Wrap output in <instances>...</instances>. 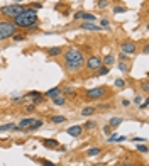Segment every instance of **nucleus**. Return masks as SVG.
<instances>
[{"instance_id":"a19ab883","label":"nucleus","mask_w":149,"mask_h":166,"mask_svg":"<svg viewBox=\"0 0 149 166\" xmlns=\"http://www.w3.org/2000/svg\"><path fill=\"white\" fill-rule=\"evenodd\" d=\"M141 102H142V97H141V95H135L134 100H132V104H134V105H139Z\"/></svg>"},{"instance_id":"3c124183","label":"nucleus","mask_w":149,"mask_h":166,"mask_svg":"<svg viewBox=\"0 0 149 166\" xmlns=\"http://www.w3.org/2000/svg\"><path fill=\"white\" fill-rule=\"evenodd\" d=\"M14 2H15V4H20V2H24V0H14Z\"/></svg>"},{"instance_id":"f8f14e48","label":"nucleus","mask_w":149,"mask_h":166,"mask_svg":"<svg viewBox=\"0 0 149 166\" xmlns=\"http://www.w3.org/2000/svg\"><path fill=\"white\" fill-rule=\"evenodd\" d=\"M95 112H97V107H95V105H88V107H83V109H81V117H92V115H93Z\"/></svg>"},{"instance_id":"cd10ccee","label":"nucleus","mask_w":149,"mask_h":166,"mask_svg":"<svg viewBox=\"0 0 149 166\" xmlns=\"http://www.w3.org/2000/svg\"><path fill=\"white\" fill-rule=\"evenodd\" d=\"M125 80H124V78H117V80H115L114 82V85H115V88H124V87H125Z\"/></svg>"},{"instance_id":"6e6552de","label":"nucleus","mask_w":149,"mask_h":166,"mask_svg":"<svg viewBox=\"0 0 149 166\" xmlns=\"http://www.w3.org/2000/svg\"><path fill=\"white\" fill-rule=\"evenodd\" d=\"M73 19L74 21H83V22H95L97 21V15L90 14V12H85V10H78V12H74Z\"/></svg>"},{"instance_id":"37998d69","label":"nucleus","mask_w":149,"mask_h":166,"mask_svg":"<svg viewBox=\"0 0 149 166\" xmlns=\"http://www.w3.org/2000/svg\"><path fill=\"white\" fill-rule=\"evenodd\" d=\"M12 102L14 104H22L24 102V97H12Z\"/></svg>"},{"instance_id":"4c0bfd02","label":"nucleus","mask_w":149,"mask_h":166,"mask_svg":"<svg viewBox=\"0 0 149 166\" xmlns=\"http://www.w3.org/2000/svg\"><path fill=\"white\" fill-rule=\"evenodd\" d=\"M117 58H119V61H120V63H127V61H129V56L124 54V53H120V54L117 56Z\"/></svg>"},{"instance_id":"7ed1b4c3","label":"nucleus","mask_w":149,"mask_h":166,"mask_svg":"<svg viewBox=\"0 0 149 166\" xmlns=\"http://www.w3.org/2000/svg\"><path fill=\"white\" fill-rule=\"evenodd\" d=\"M24 9L26 5H22V4H12V5H4V7H0V14L7 17V19H15L17 15H20L24 12Z\"/></svg>"},{"instance_id":"58836bf2","label":"nucleus","mask_w":149,"mask_h":166,"mask_svg":"<svg viewBox=\"0 0 149 166\" xmlns=\"http://www.w3.org/2000/svg\"><path fill=\"white\" fill-rule=\"evenodd\" d=\"M137 151L142 152V154H146V152H148V146H146V144H139V146H137Z\"/></svg>"},{"instance_id":"79ce46f5","label":"nucleus","mask_w":149,"mask_h":166,"mask_svg":"<svg viewBox=\"0 0 149 166\" xmlns=\"http://www.w3.org/2000/svg\"><path fill=\"white\" fill-rule=\"evenodd\" d=\"M34 109H36V105H34V104H29V105H26V112H27V114H31V112H34Z\"/></svg>"},{"instance_id":"f257e3e1","label":"nucleus","mask_w":149,"mask_h":166,"mask_svg":"<svg viewBox=\"0 0 149 166\" xmlns=\"http://www.w3.org/2000/svg\"><path fill=\"white\" fill-rule=\"evenodd\" d=\"M63 61H64V69L68 73H80L83 66H85V59L87 56L80 48H68L66 51H63Z\"/></svg>"},{"instance_id":"a18cd8bd","label":"nucleus","mask_w":149,"mask_h":166,"mask_svg":"<svg viewBox=\"0 0 149 166\" xmlns=\"http://www.w3.org/2000/svg\"><path fill=\"white\" fill-rule=\"evenodd\" d=\"M127 139H129V137H125V136H119V137H117V141H115V142H125Z\"/></svg>"},{"instance_id":"f03ea898","label":"nucleus","mask_w":149,"mask_h":166,"mask_svg":"<svg viewBox=\"0 0 149 166\" xmlns=\"http://www.w3.org/2000/svg\"><path fill=\"white\" fill-rule=\"evenodd\" d=\"M15 27H26V29H32L37 31L39 29V21H37V10H34L31 7H26L24 12L20 15H17L15 19H12Z\"/></svg>"},{"instance_id":"c03bdc74","label":"nucleus","mask_w":149,"mask_h":166,"mask_svg":"<svg viewBox=\"0 0 149 166\" xmlns=\"http://www.w3.org/2000/svg\"><path fill=\"white\" fill-rule=\"evenodd\" d=\"M119 166H139L137 163H132V161H127V163H120Z\"/></svg>"},{"instance_id":"c85d7f7f","label":"nucleus","mask_w":149,"mask_h":166,"mask_svg":"<svg viewBox=\"0 0 149 166\" xmlns=\"http://www.w3.org/2000/svg\"><path fill=\"white\" fill-rule=\"evenodd\" d=\"M39 95H42L41 92H36V90H32V92H29V93H26V95H24V98H31V100H32V98L39 97Z\"/></svg>"},{"instance_id":"39448f33","label":"nucleus","mask_w":149,"mask_h":166,"mask_svg":"<svg viewBox=\"0 0 149 166\" xmlns=\"http://www.w3.org/2000/svg\"><path fill=\"white\" fill-rule=\"evenodd\" d=\"M107 95H108V90L105 87L90 88V90H87V93H85V97H87L88 100H102V98H105Z\"/></svg>"},{"instance_id":"e433bc0d","label":"nucleus","mask_w":149,"mask_h":166,"mask_svg":"<svg viewBox=\"0 0 149 166\" xmlns=\"http://www.w3.org/2000/svg\"><path fill=\"white\" fill-rule=\"evenodd\" d=\"M124 12H127L125 7H120V5L119 7H114V14H124Z\"/></svg>"},{"instance_id":"8fccbe9b","label":"nucleus","mask_w":149,"mask_h":166,"mask_svg":"<svg viewBox=\"0 0 149 166\" xmlns=\"http://www.w3.org/2000/svg\"><path fill=\"white\" fill-rule=\"evenodd\" d=\"M93 166H107L105 163H97V165H93Z\"/></svg>"},{"instance_id":"ddd939ff","label":"nucleus","mask_w":149,"mask_h":166,"mask_svg":"<svg viewBox=\"0 0 149 166\" xmlns=\"http://www.w3.org/2000/svg\"><path fill=\"white\" fill-rule=\"evenodd\" d=\"M41 142L44 147H51V149H56V147H59V142L56 141V139H41Z\"/></svg>"},{"instance_id":"bb28decb","label":"nucleus","mask_w":149,"mask_h":166,"mask_svg":"<svg viewBox=\"0 0 149 166\" xmlns=\"http://www.w3.org/2000/svg\"><path fill=\"white\" fill-rule=\"evenodd\" d=\"M119 69H120L122 73L127 75L129 71H130V66H129V63H119Z\"/></svg>"},{"instance_id":"a878e982","label":"nucleus","mask_w":149,"mask_h":166,"mask_svg":"<svg viewBox=\"0 0 149 166\" xmlns=\"http://www.w3.org/2000/svg\"><path fill=\"white\" fill-rule=\"evenodd\" d=\"M14 129H15V124H12V122H9V124H4V125H0V132L14 131Z\"/></svg>"},{"instance_id":"72a5a7b5","label":"nucleus","mask_w":149,"mask_h":166,"mask_svg":"<svg viewBox=\"0 0 149 166\" xmlns=\"http://www.w3.org/2000/svg\"><path fill=\"white\" fill-rule=\"evenodd\" d=\"M12 39H14V42H19V41H24V39H26V36H24V34H14Z\"/></svg>"},{"instance_id":"f3484780","label":"nucleus","mask_w":149,"mask_h":166,"mask_svg":"<svg viewBox=\"0 0 149 166\" xmlns=\"http://www.w3.org/2000/svg\"><path fill=\"white\" fill-rule=\"evenodd\" d=\"M66 100H68V98L64 97V95H58V97L51 98L53 105H56V107H63V105H66Z\"/></svg>"},{"instance_id":"a211bd4d","label":"nucleus","mask_w":149,"mask_h":166,"mask_svg":"<svg viewBox=\"0 0 149 166\" xmlns=\"http://www.w3.org/2000/svg\"><path fill=\"white\" fill-rule=\"evenodd\" d=\"M115 63V56L114 54H105L102 58V64L103 66H108V68H112V64Z\"/></svg>"},{"instance_id":"f704fd0d","label":"nucleus","mask_w":149,"mask_h":166,"mask_svg":"<svg viewBox=\"0 0 149 166\" xmlns=\"http://www.w3.org/2000/svg\"><path fill=\"white\" fill-rule=\"evenodd\" d=\"M137 107H139L141 110H146V109H148V107H149V98H146L144 102H141V104L137 105Z\"/></svg>"},{"instance_id":"b1692460","label":"nucleus","mask_w":149,"mask_h":166,"mask_svg":"<svg viewBox=\"0 0 149 166\" xmlns=\"http://www.w3.org/2000/svg\"><path fill=\"white\" fill-rule=\"evenodd\" d=\"M51 122L53 124H63V122H66V117L64 115H53L51 117Z\"/></svg>"},{"instance_id":"423d86ee","label":"nucleus","mask_w":149,"mask_h":166,"mask_svg":"<svg viewBox=\"0 0 149 166\" xmlns=\"http://www.w3.org/2000/svg\"><path fill=\"white\" fill-rule=\"evenodd\" d=\"M102 66V58L97 54H90L85 59V68H87V71H97V69Z\"/></svg>"},{"instance_id":"2f4dec72","label":"nucleus","mask_w":149,"mask_h":166,"mask_svg":"<svg viewBox=\"0 0 149 166\" xmlns=\"http://www.w3.org/2000/svg\"><path fill=\"white\" fill-rule=\"evenodd\" d=\"M44 100H46V98H44V95H39V97L32 98V104L36 105V107H37V105H39V104H42V102H44Z\"/></svg>"},{"instance_id":"9b49d317","label":"nucleus","mask_w":149,"mask_h":166,"mask_svg":"<svg viewBox=\"0 0 149 166\" xmlns=\"http://www.w3.org/2000/svg\"><path fill=\"white\" fill-rule=\"evenodd\" d=\"M42 125H44V120L42 119H34V122L26 129V132H34V131H37L39 127H42Z\"/></svg>"},{"instance_id":"c9c22d12","label":"nucleus","mask_w":149,"mask_h":166,"mask_svg":"<svg viewBox=\"0 0 149 166\" xmlns=\"http://www.w3.org/2000/svg\"><path fill=\"white\" fill-rule=\"evenodd\" d=\"M39 163L42 166H58V165H54L53 161H49V159H39Z\"/></svg>"},{"instance_id":"5701e85b","label":"nucleus","mask_w":149,"mask_h":166,"mask_svg":"<svg viewBox=\"0 0 149 166\" xmlns=\"http://www.w3.org/2000/svg\"><path fill=\"white\" fill-rule=\"evenodd\" d=\"M76 92H74L73 87H64V88H61V95H64L68 98V95H74Z\"/></svg>"},{"instance_id":"20e7f679","label":"nucleus","mask_w":149,"mask_h":166,"mask_svg":"<svg viewBox=\"0 0 149 166\" xmlns=\"http://www.w3.org/2000/svg\"><path fill=\"white\" fill-rule=\"evenodd\" d=\"M17 34V27L12 21H0V41H5L9 37Z\"/></svg>"},{"instance_id":"2eb2a0df","label":"nucleus","mask_w":149,"mask_h":166,"mask_svg":"<svg viewBox=\"0 0 149 166\" xmlns=\"http://www.w3.org/2000/svg\"><path fill=\"white\" fill-rule=\"evenodd\" d=\"M32 122H34V117H24V119H20V122H19V125H17V127H19V129H22V131H26V129L32 124Z\"/></svg>"},{"instance_id":"412c9836","label":"nucleus","mask_w":149,"mask_h":166,"mask_svg":"<svg viewBox=\"0 0 149 166\" xmlns=\"http://www.w3.org/2000/svg\"><path fill=\"white\" fill-rule=\"evenodd\" d=\"M97 120H93V119H90V120H87L85 124H83V129H87V131H93V129H97Z\"/></svg>"},{"instance_id":"9d476101","label":"nucleus","mask_w":149,"mask_h":166,"mask_svg":"<svg viewBox=\"0 0 149 166\" xmlns=\"http://www.w3.org/2000/svg\"><path fill=\"white\" fill-rule=\"evenodd\" d=\"M80 29H83V31H102V27L95 22H81Z\"/></svg>"},{"instance_id":"09e8293b","label":"nucleus","mask_w":149,"mask_h":166,"mask_svg":"<svg viewBox=\"0 0 149 166\" xmlns=\"http://www.w3.org/2000/svg\"><path fill=\"white\" fill-rule=\"evenodd\" d=\"M129 104H130V102H129V100H122V105H124V107H127Z\"/></svg>"},{"instance_id":"6ab92c4d","label":"nucleus","mask_w":149,"mask_h":166,"mask_svg":"<svg viewBox=\"0 0 149 166\" xmlns=\"http://www.w3.org/2000/svg\"><path fill=\"white\" fill-rule=\"evenodd\" d=\"M100 152H102L100 146H92V147H88V149H87V156H88V158H93V156H98Z\"/></svg>"},{"instance_id":"de8ad7c7","label":"nucleus","mask_w":149,"mask_h":166,"mask_svg":"<svg viewBox=\"0 0 149 166\" xmlns=\"http://www.w3.org/2000/svg\"><path fill=\"white\" fill-rule=\"evenodd\" d=\"M148 51H149L148 44H144V48H142V53H144V54H148Z\"/></svg>"},{"instance_id":"ea45409f","label":"nucleus","mask_w":149,"mask_h":166,"mask_svg":"<svg viewBox=\"0 0 149 166\" xmlns=\"http://www.w3.org/2000/svg\"><path fill=\"white\" fill-rule=\"evenodd\" d=\"M130 141L135 142V144H137V142H146V137H130Z\"/></svg>"},{"instance_id":"4be33fe9","label":"nucleus","mask_w":149,"mask_h":166,"mask_svg":"<svg viewBox=\"0 0 149 166\" xmlns=\"http://www.w3.org/2000/svg\"><path fill=\"white\" fill-rule=\"evenodd\" d=\"M108 5H110V0H97V2H95V7H97V9H100V10L107 9Z\"/></svg>"},{"instance_id":"393cba45","label":"nucleus","mask_w":149,"mask_h":166,"mask_svg":"<svg viewBox=\"0 0 149 166\" xmlns=\"http://www.w3.org/2000/svg\"><path fill=\"white\" fill-rule=\"evenodd\" d=\"M108 73H110V68H108V66H103V64L97 69V75L98 76H105V75H108Z\"/></svg>"},{"instance_id":"473e14b6","label":"nucleus","mask_w":149,"mask_h":166,"mask_svg":"<svg viewBox=\"0 0 149 166\" xmlns=\"http://www.w3.org/2000/svg\"><path fill=\"white\" fill-rule=\"evenodd\" d=\"M29 7L34 9V10H39V9H42V4L41 2H32V4H29Z\"/></svg>"},{"instance_id":"0eeeda50","label":"nucleus","mask_w":149,"mask_h":166,"mask_svg":"<svg viewBox=\"0 0 149 166\" xmlns=\"http://www.w3.org/2000/svg\"><path fill=\"white\" fill-rule=\"evenodd\" d=\"M120 53H124V54H135L137 53V44H135L134 41H124L120 42Z\"/></svg>"},{"instance_id":"7c9ffc66","label":"nucleus","mask_w":149,"mask_h":166,"mask_svg":"<svg viewBox=\"0 0 149 166\" xmlns=\"http://www.w3.org/2000/svg\"><path fill=\"white\" fill-rule=\"evenodd\" d=\"M141 90L144 92L146 95L149 93V82H148V80H144V82H141Z\"/></svg>"},{"instance_id":"1a4fd4ad","label":"nucleus","mask_w":149,"mask_h":166,"mask_svg":"<svg viewBox=\"0 0 149 166\" xmlns=\"http://www.w3.org/2000/svg\"><path fill=\"white\" fill-rule=\"evenodd\" d=\"M66 134L69 137H80L81 134H83V125L80 124H74V125H69L66 129Z\"/></svg>"},{"instance_id":"49530a36","label":"nucleus","mask_w":149,"mask_h":166,"mask_svg":"<svg viewBox=\"0 0 149 166\" xmlns=\"http://www.w3.org/2000/svg\"><path fill=\"white\" fill-rule=\"evenodd\" d=\"M103 132H105V134H107V136H108V134H110V132H112V127H110V125H105V127H103Z\"/></svg>"},{"instance_id":"aec40b11","label":"nucleus","mask_w":149,"mask_h":166,"mask_svg":"<svg viewBox=\"0 0 149 166\" xmlns=\"http://www.w3.org/2000/svg\"><path fill=\"white\" fill-rule=\"evenodd\" d=\"M122 122H124V119H122V117H112L110 120H108V125H110L112 129H115V127H119Z\"/></svg>"},{"instance_id":"4468645a","label":"nucleus","mask_w":149,"mask_h":166,"mask_svg":"<svg viewBox=\"0 0 149 166\" xmlns=\"http://www.w3.org/2000/svg\"><path fill=\"white\" fill-rule=\"evenodd\" d=\"M63 51H64V49L59 48V46H53V48L47 49L46 53H47V56H51V58H56V56H61V54H63Z\"/></svg>"},{"instance_id":"c756f323","label":"nucleus","mask_w":149,"mask_h":166,"mask_svg":"<svg viewBox=\"0 0 149 166\" xmlns=\"http://www.w3.org/2000/svg\"><path fill=\"white\" fill-rule=\"evenodd\" d=\"M102 29H110L112 26H110V21L108 19H100V24H98Z\"/></svg>"},{"instance_id":"dca6fc26","label":"nucleus","mask_w":149,"mask_h":166,"mask_svg":"<svg viewBox=\"0 0 149 166\" xmlns=\"http://www.w3.org/2000/svg\"><path fill=\"white\" fill-rule=\"evenodd\" d=\"M42 95H44V98H53V97H58V95H61V87H54V88L47 90L46 93H42Z\"/></svg>"}]
</instances>
